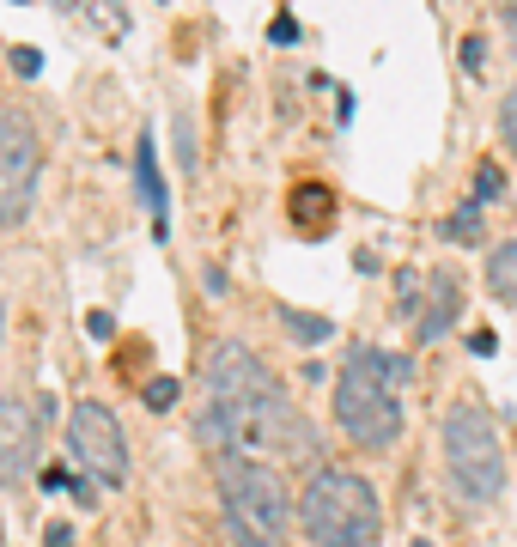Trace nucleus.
Wrapping results in <instances>:
<instances>
[{"mask_svg":"<svg viewBox=\"0 0 517 547\" xmlns=\"http://www.w3.org/2000/svg\"><path fill=\"white\" fill-rule=\"evenodd\" d=\"M414 377V365L402 353L384 347H353L341 377H335V426L359 444V450H390L402 438V402L396 389Z\"/></svg>","mask_w":517,"mask_h":547,"instance_id":"obj_1","label":"nucleus"},{"mask_svg":"<svg viewBox=\"0 0 517 547\" xmlns=\"http://www.w3.org/2000/svg\"><path fill=\"white\" fill-rule=\"evenodd\" d=\"M299 529L311 535V547H372L384 529L378 493L359 468H317L299 493Z\"/></svg>","mask_w":517,"mask_h":547,"instance_id":"obj_2","label":"nucleus"},{"mask_svg":"<svg viewBox=\"0 0 517 547\" xmlns=\"http://www.w3.org/2000/svg\"><path fill=\"white\" fill-rule=\"evenodd\" d=\"M219 505H226L238 547H280L292 535V499H286V481L274 462L226 456L219 462Z\"/></svg>","mask_w":517,"mask_h":547,"instance_id":"obj_3","label":"nucleus"},{"mask_svg":"<svg viewBox=\"0 0 517 547\" xmlns=\"http://www.w3.org/2000/svg\"><path fill=\"white\" fill-rule=\"evenodd\" d=\"M445 462H451V481H457L463 499L487 505V499L505 493V450H499L493 420L475 402H463V408L445 414Z\"/></svg>","mask_w":517,"mask_h":547,"instance_id":"obj_4","label":"nucleus"},{"mask_svg":"<svg viewBox=\"0 0 517 547\" xmlns=\"http://www.w3.org/2000/svg\"><path fill=\"white\" fill-rule=\"evenodd\" d=\"M43 134L19 104H0V225H19L37 201Z\"/></svg>","mask_w":517,"mask_h":547,"instance_id":"obj_5","label":"nucleus"},{"mask_svg":"<svg viewBox=\"0 0 517 547\" xmlns=\"http://www.w3.org/2000/svg\"><path fill=\"white\" fill-rule=\"evenodd\" d=\"M67 456L86 468V481L122 487L128 481V438L104 402H73L67 408Z\"/></svg>","mask_w":517,"mask_h":547,"instance_id":"obj_6","label":"nucleus"},{"mask_svg":"<svg viewBox=\"0 0 517 547\" xmlns=\"http://www.w3.org/2000/svg\"><path fill=\"white\" fill-rule=\"evenodd\" d=\"M201 383H207V402H274V396H280L274 371H268L244 341H232V335L207 353Z\"/></svg>","mask_w":517,"mask_h":547,"instance_id":"obj_7","label":"nucleus"},{"mask_svg":"<svg viewBox=\"0 0 517 547\" xmlns=\"http://www.w3.org/2000/svg\"><path fill=\"white\" fill-rule=\"evenodd\" d=\"M37 444H43L37 408L19 402V396H0V487H25L31 481Z\"/></svg>","mask_w":517,"mask_h":547,"instance_id":"obj_8","label":"nucleus"},{"mask_svg":"<svg viewBox=\"0 0 517 547\" xmlns=\"http://www.w3.org/2000/svg\"><path fill=\"white\" fill-rule=\"evenodd\" d=\"M457 317H463V280H457L451 268L426 274V304L414 310V335H420V341H438Z\"/></svg>","mask_w":517,"mask_h":547,"instance_id":"obj_9","label":"nucleus"},{"mask_svg":"<svg viewBox=\"0 0 517 547\" xmlns=\"http://www.w3.org/2000/svg\"><path fill=\"white\" fill-rule=\"evenodd\" d=\"M286 219L299 238H329V225H335V189L329 183H299L286 195Z\"/></svg>","mask_w":517,"mask_h":547,"instance_id":"obj_10","label":"nucleus"},{"mask_svg":"<svg viewBox=\"0 0 517 547\" xmlns=\"http://www.w3.org/2000/svg\"><path fill=\"white\" fill-rule=\"evenodd\" d=\"M67 19H86L104 43H122L128 37V19H122V0H61Z\"/></svg>","mask_w":517,"mask_h":547,"instance_id":"obj_11","label":"nucleus"},{"mask_svg":"<svg viewBox=\"0 0 517 547\" xmlns=\"http://www.w3.org/2000/svg\"><path fill=\"white\" fill-rule=\"evenodd\" d=\"M487 292L499 304H517V238H505L493 256H487Z\"/></svg>","mask_w":517,"mask_h":547,"instance_id":"obj_12","label":"nucleus"},{"mask_svg":"<svg viewBox=\"0 0 517 547\" xmlns=\"http://www.w3.org/2000/svg\"><path fill=\"white\" fill-rule=\"evenodd\" d=\"M134 165H140V201L153 207V225L165 231V183H159V165H153V140L134 146Z\"/></svg>","mask_w":517,"mask_h":547,"instance_id":"obj_13","label":"nucleus"},{"mask_svg":"<svg viewBox=\"0 0 517 547\" xmlns=\"http://www.w3.org/2000/svg\"><path fill=\"white\" fill-rule=\"evenodd\" d=\"M280 329H292V341H305V347H317V341L335 335L329 317H311V310H292V304H280Z\"/></svg>","mask_w":517,"mask_h":547,"instance_id":"obj_14","label":"nucleus"},{"mask_svg":"<svg viewBox=\"0 0 517 547\" xmlns=\"http://www.w3.org/2000/svg\"><path fill=\"white\" fill-rule=\"evenodd\" d=\"M445 238H451V244H475V238H481V201H469V207H457V213L445 219Z\"/></svg>","mask_w":517,"mask_h":547,"instance_id":"obj_15","label":"nucleus"},{"mask_svg":"<svg viewBox=\"0 0 517 547\" xmlns=\"http://www.w3.org/2000/svg\"><path fill=\"white\" fill-rule=\"evenodd\" d=\"M493 195H505V177H499L493 159H481V165H475V201H493Z\"/></svg>","mask_w":517,"mask_h":547,"instance_id":"obj_16","label":"nucleus"},{"mask_svg":"<svg viewBox=\"0 0 517 547\" xmlns=\"http://www.w3.org/2000/svg\"><path fill=\"white\" fill-rule=\"evenodd\" d=\"M146 408H153V414L177 408V377H153V383H146Z\"/></svg>","mask_w":517,"mask_h":547,"instance_id":"obj_17","label":"nucleus"},{"mask_svg":"<svg viewBox=\"0 0 517 547\" xmlns=\"http://www.w3.org/2000/svg\"><path fill=\"white\" fill-rule=\"evenodd\" d=\"M499 134H505L511 159H517V92H505V104H499Z\"/></svg>","mask_w":517,"mask_h":547,"instance_id":"obj_18","label":"nucleus"},{"mask_svg":"<svg viewBox=\"0 0 517 547\" xmlns=\"http://www.w3.org/2000/svg\"><path fill=\"white\" fill-rule=\"evenodd\" d=\"M481 61H487V43L469 31V37H463V67H469V73H481Z\"/></svg>","mask_w":517,"mask_h":547,"instance_id":"obj_19","label":"nucleus"},{"mask_svg":"<svg viewBox=\"0 0 517 547\" xmlns=\"http://www.w3.org/2000/svg\"><path fill=\"white\" fill-rule=\"evenodd\" d=\"M37 487H43V493H61V487H73V475H67V468H43Z\"/></svg>","mask_w":517,"mask_h":547,"instance_id":"obj_20","label":"nucleus"},{"mask_svg":"<svg viewBox=\"0 0 517 547\" xmlns=\"http://www.w3.org/2000/svg\"><path fill=\"white\" fill-rule=\"evenodd\" d=\"M37 67H43V55H37V49H13V73H25V80H31Z\"/></svg>","mask_w":517,"mask_h":547,"instance_id":"obj_21","label":"nucleus"},{"mask_svg":"<svg viewBox=\"0 0 517 547\" xmlns=\"http://www.w3.org/2000/svg\"><path fill=\"white\" fill-rule=\"evenodd\" d=\"M268 37H274V43H292V37H299V25H292V13H280V19L268 25Z\"/></svg>","mask_w":517,"mask_h":547,"instance_id":"obj_22","label":"nucleus"},{"mask_svg":"<svg viewBox=\"0 0 517 547\" xmlns=\"http://www.w3.org/2000/svg\"><path fill=\"white\" fill-rule=\"evenodd\" d=\"M86 329H92L98 341H110V329H116V323H110V310H92V323H86Z\"/></svg>","mask_w":517,"mask_h":547,"instance_id":"obj_23","label":"nucleus"},{"mask_svg":"<svg viewBox=\"0 0 517 547\" xmlns=\"http://www.w3.org/2000/svg\"><path fill=\"white\" fill-rule=\"evenodd\" d=\"M469 347H475V353H481V359H487V353H493V347H499V341H493V329H475V335H469Z\"/></svg>","mask_w":517,"mask_h":547,"instance_id":"obj_24","label":"nucleus"},{"mask_svg":"<svg viewBox=\"0 0 517 547\" xmlns=\"http://www.w3.org/2000/svg\"><path fill=\"white\" fill-rule=\"evenodd\" d=\"M43 541H49V547H73V529H67V523H49V535H43Z\"/></svg>","mask_w":517,"mask_h":547,"instance_id":"obj_25","label":"nucleus"},{"mask_svg":"<svg viewBox=\"0 0 517 547\" xmlns=\"http://www.w3.org/2000/svg\"><path fill=\"white\" fill-rule=\"evenodd\" d=\"M505 31H511V43H517V0H505Z\"/></svg>","mask_w":517,"mask_h":547,"instance_id":"obj_26","label":"nucleus"},{"mask_svg":"<svg viewBox=\"0 0 517 547\" xmlns=\"http://www.w3.org/2000/svg\"><path fill=\"white\" fill-rule=\"evenodd\" d=\"M0 335H7V304H0Z\"/></svg>","mask_w":517,"mask_h":547,"instance_id":"obj_27","label":"nucleus"},{"mask_svg":"<svg viewBox=\"0 0 517 547\" xmlns=\"http://www.w3.org/2000/svg\"><path fill=\"white\" fill-rule=\"evenodd\" d=\"M414 547H426V541H414Z\"/></svg>","mask_w":517,"mask_h":547,"instance_id":"obj_28","label":"nucleus"}]
</instances>
